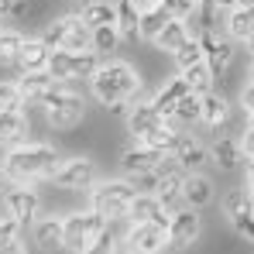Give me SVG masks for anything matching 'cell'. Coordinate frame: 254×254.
<instances>
[{
	"label": "cell",
	"instance_id": "1",
	"mask_svg": "<svg viewBox=\"0 0 254 254\" xmlns=\"http://www.w3.org/2000/svg\"><path fill=\"white\" fill-rule=\"evenodd\" d=\"M59 151L55 144L45 141H24L7 148L3 162H0V179L14 182V186H35L38 179H52V172L59 169Z\"/></svg>",
	"mask_w": 254,
	"mask_h": 254
},
{
	"label": "cell",
	"instance_id": "2",
	"mask_svg": "<svg viewBox=\"0 0 254 254\" xmlns=\"http://www.w3.org/2000/svg\"><path fill=\"white\" fill-rule=\"evenodd\" d=\"M141 72L124 62V59H107V62H100V69L89 76V89H93V96L103 103V107H110V103H130L134 96H141Z\"/></svg>",
	"mask_w": 254,
	"mask_h": 254
},
{
	"label": "cell",
	"instance_id": "3",
	"mask_svg": "<svg viewBox=\"0 0 254 254\" xmlns=\"http://www.w3.org/2000/svg\"><path fill=\"white\" fill-rule=\"evenodd\" d=\"M134 192H137V189H134L127 179H103V182L96 179V186L89 189V210H96L107 223L124 220Z\"/></svg>",
	"mask_w": 254,
	"mask_h": 254
},
{
	"label": "cell",
	"instance_id": "4",
	"mask_svg": "<svg viewBox=\"0 0 254 254\" xmlns=\"http://www.w3.org/2000/svg\"><path fill=\"white\" fill-rule=\"evenodd\" d=\"M42 114H45V124L55 127V130H72L86 121V100L79 93H72L69 86L48 93L42 100Z\"/></svg>",
	"mask_w": 254,
	"mask_h": 254
},
{
	"label": "cell",
	"instance_id": "5",
	"mask_svg": "<svg viewBox=\"0 0 254 254\" xmlns=\"http://www.w3.org/2000/svg\"><path fill=\"white\" fill-rule=\"evenodd\" d=\"M42 42L48 48H62V52H83V48H93V28L79 14H65V17H55L45 24Z\"/></svg>",
	"mask_w": 254,
	"mask_h": 254
},
{
	"label": "cell",
	"instance_id": "6",
	"mask_svg": "<svg viewBox=\"0 0 254 254\" xmlns=\"http://www.w3.org/2000/svg\"><path fill=\"white\" fill-rule=\"evenodd\" d=\"M103 230H107V220L96 210L69 213V216H62V248H69L72 254H83Z\"/></svg>",
	"mask_w": 254,
	"mask_h": 254
},
{
	"label": "cell",
	"instance_id": "7",
	"mask_svg": "<svg viewBox=\"0 0 254 254\" xmlns=\"http://www.w3.org/2000/svg\"><path fill=\"white\" fill-rule=\"evenodd\" d=\"M100 55L93 48H83V52H62V48H52L48 55V72L62 83H72V79H89L96 69H100Z\"/></svg>",
	"mask_w": 254,
	"mask_h": 254
},
{
	"label": "cell",
	"instance_id": "8",
	"mask_svg": "<svg viewBox=\"0 0 254 254\" xmlns=\"http://www.w3.org/2000/svg\"><path fill=\"white\" fill-rule=\"evenodd\" d=\"M52 179H55V186L65 189V192H89V189L96 186L100 172H96V162H93V158L72 155V158L59 162V169L52 172Z\"/></svg>",
	"mask_w": 254,
	"mask_h": 254
},
{
	"label": "cell",
	"instance_id": "9",
	"mask_svg": "<svg viewBox=\"0 0 254 254\" xmlns=\"http://www.w3.org/2000/svg\"><path fill=\"white\" fill-rule=\"evenodd\" d=\"M169 227L162 223H127L124 237H121V251L124 254H162L169 248Z\"/></svg>",
	"mask_w": 254,
	"mask_h": 254
},
{
	"label": "cell",
	"instance_id": "10",
	"mask_svg": "<svg viewBox=\"0 0 254 254\" xmlns=\"http://www.w3.org/2000/svg\"><path fill=\"white\" fill-rule=\"evenodd\" d=\"M169 251H186V248H192L196 241H199V234H203V216L199 210H192V206H186V210H175L169 216Z\"/></svg>",
	"mask_w": 254,
	"mask_h": 254
},
{
	"label": "cell",
	"instance_id": "11",
	"mask_svg": "<svg viewBox=\"0 0 254 254\" xmlns=\"http://www.w3.org/2000/svg\"><path fill=\"white\" fill-rule=\"evenodd\" d=\"M199 38V48H203V62L213 69V76H223L227 69H230V62H234V38L230 35H220L216 28L213 31H199L196 35Z\"/></svg>",
	"mask_w": 254,
	"mask_h": 254
},
{
	"label": "cell",
	"instance_id": "12",
	"mask_svg": "<svg viewBox=\"0 0 254 254\" xmlns=\"http://www.w3.org/2000/svg\"><path fill=\"white\" fill-rule=\"evenodd\" d=\"M0 210L7 213V216H14L21 227H28V223H35V220H38L42 196L35 192V186H17V189H10V192L0 199Z\"/></svg>",
	"mask_w": 254,
	"mask_h": 254
},
{
	"label": "cell",
	"instance_id": "13",
	"mask_svg": "<svg viewBox=\"0 0 254 254\" xmlns=\"http://www.w3.org/2000/svg\"><path fill=\"white\" fill-rule=\"evenodd\" d=\"M223 213L230 220V227L254 244V210H251V199H248V189H230L223 196Z\"/></svg>",
	"mask_w": 254,
	"mask_h": 254
},
{
	"label": "cell",
	"instance_id": "14",
	"mask_svg": "<svg viewBox=\"0 0 254 254\" xmlns=\"http://www.w3.org/2000/svg\"><path fill=\"white\" fill-rule=\"evenodd\" d=\"M169 216L172 213L162 206V199L155 192H134L124 220L127 223H162V227H169Z\"/></svg>",
	"mask_w": 254,
	"mask_h": 254
},
{
	"label": "cell",
	"instance_id": "15",
	"mask_svg": "<svg viewBox=\"0 0 254 254\" xmlns=\"http://www.w3.org/2000/svg\"><path fill=\"white\" fill-rule=\"evenodd\" d=\"M162 121H169V117H162V114L155 110V103H151V100H137V96H134V100L127 103L124 124H127V130H130L137 141H141L148 130H155V127L162 124Z\"/></svg>",
	"mask_w": 254,
	"mask_h": 254
},
{
	"label": "cell",
	"instance_id": "16",
	"mask_svg": "<svg viewBox=\"0 0 254 254\" xmlns=\"http://www.w3.org/2000/svg\"><path fill=\"white\" fill-rule=\"evenodd\" d=\"M162 158H165V151H158V148H151V144H130L124 155H121V169L124 175H141V172H155L162 165Z\"/></svg>",
	"mask_w": 254,
	"mask_h": 254
},
{
	"label": "cell",
	"instance_id": "17",
	"mask_svg": "<svg viewBox=\"0 0 254 254\" xmlns=\"http://www.w3.org/2000/svg\"><path fill=\"white\" fill-rule=\"evenodd\" d=\"M31 134V117L21 110H0V148H14L24 144Z\"/></svg>",
	"mask_w": 254,
	"mask_h": 254
},
{
	"label": "cell",
	"instance_id": "18",
	"mask_svg": "<svg viewBox=\"0 0 254 254\" xmlns=\"http://www.w3.org/2000/svg\"><path fill=\"white\" fill-rule=\"evenodd\" d=\"M199 121L210 127V130H220V127L230 121V100L220 89L199 93Z\"/></svg>",
	"mask_w": 254,
	"mask_h": 254
},
{
	"label": "cell",
	"instance_id": "19",
	"mask_svg": "<svg viewBox=\"0 0 254 254\" xmlns=\"http://www.w3.org/2000/svg\"><path fill=\"white\" fill-rule=\"evenodd\" d=\"M17 86H21V93H24L28 103H42L48 93H55V89H62V86H69V83L55 79L48 69H38V72H21Z\"/></svg>",
	"mask_w": 254,
	"mask_h": 254
},
{
	"label": "cell",
	"instance_id": "20",
	"mask_svg": "<svg viewBox=\"0 0 254 254\" xmlns=\"http://www.w3.org/2000/svg\"><path fill=\"white\" fill-rule=\"evenodd\" d=\"M172 158L179 162V169L182 172H199L206 162H210V148L203 144V141H196V137H179V144L172 148Z\"/></svg>",
	"mask_w": 254,
	"mask_h": 254
},
{
	"label": "cell",
	"instance_id": "21",
	"mask_svg": "<svg viewBox=\"0 0 254 254\" xmlns=\"http://www.w3.org/2000/svg\"><path fill=\"white\" fill-rule=\"evenodd\" d=\"M213 196H216V189H213V182L203 172H186V182H182V203L186 206L203 210V206L213 203Z\"/></svg>",
	"mask_w": 254,
	"mask_h": 254
},
{
	"label": "cell",
	"instance_id": "22",
	"mask_svg": "<svg viewBox=\"0 0 254 254\" xmlns=\"http://www.w3.org/2000/svg\"><path fill=\"white\" fill-rule=\"evenodd\" d=\"M48 55H52V48L42 42V35H38V38H24L21 52H17V69H21V72L48 69Z\"/></svg>",
	"mask_w": 254,
	"mask_h": 254
},
{
	"label": "cell",
	"instance_id": "23",
	"mask_svg": "<svg viewBox=\"0 0 254 254\" xmlns=\"http://www.w3.org/2000/svg\"><path fill=\"white\" fill-rule=\"evenodd\" d=\"M155 172H158L155 196L162 199V206H165V210H172L175 203H182V182H186V172H182V169H169V172L155 169Z\"/></svg>",
	"mask_w": 254,
	"mask_h": 254
},
{
	"label": "cell",
	"instance_id": "24",
	"mask_svg": "<svg viewBox=\"0 0 254 254\" xmlns=\"http://www.w3.org/2000/svg\"><path fill=\"white\" fill-rule=\"evenodd\" d=\"M186 93H192V89H189V83H186L182 76H172L169 83H162V86H158V93L151 96V103H155V110H158L162 117H172L175 103H179V100H182Z\"/></svg>",
	"mask_w": 254,
	"mask_h": 254
},
{
	"label": "cell",
	"instance_id": "25",
	"mask_svg": "<svg viewBox=\"0 0 254 254\" xmlns=\"http://www.w3.org/2000/svg\"><path fill=\"white\" fill-rule=\"evenodd\" d=\"M241 158H244V155H241V141H237V137H227V134H223V137H216V141H213L210 162L220 172H234Z\"/></svg>",
	"mask_w": 254,
	"mask_h": 254
},
{
	"label": "cell",
	"instance_id": "26",
	"mask_svg": "<svg viewBox=\"0 0 254 254\" xmlns=\"http://www.w3.org/2000/svg\"><path fill=\"white\" fill-rule=\"evenodd\" d=\"M31 241L42 248V251H52V248H62V216H38L35 220V230H31Z\"/></svg>",
	"mask_w": 254,
	"mask_h": 254
},
{
	"label": "cell",
	"instance_id": "27",
	"mask_svg": "<svg viewBox=\"0 0 254 254\" xmlns=\"http://www.w3.org/2000/svg\"><path fill=\"white\" fill-rule=\"evenodd\" d=\"M186 38H192V35H189V24H186L182 17H169V21H165V28L158 31V38H155L151 45H155L162 55H172V52L186 42Z\"/></svg>",
	"mask_w": 254,
	"mask_h": 254
},
{
	"label": "cell",
	"instance_id": "28",
	"mask_svg": "<svg viewBox=\"0 0 254 254\" xmlns=\"http://www.w3.org/2000/svg\"><path fill=\"white\" fill-rule=\"evenodd\" d=\"M227 35H230L234 42H248V38H251L254 35V3L227 10Z\"/></svg>",
	"mask_w": 254,
	"mask_h": 254
},
{
	"label": "cell",
	"instance_id": "29",
	"mask_svg": "<svg viewBox=\"0 0 254 254\" xmlns=\"http://www.w3.org/2000/svg\"><path fill=\"white\" fill-rule=\"evenodd\" d=\"M172 14L162 7V3H151L148 10H141V17H137V38H144V42H155L158 38V31L165 28V21H169Z\"/></svg>",
	"mask_w": 254,
	"mask_h": 254
},
{
	"label": "cell",
	"instance_id": "30",
	"mask_svg": "<svg viewBox=\"0 0 254 254\" xmlns=\"http://www.w3.org/2000/svg\"><path fill=\"white\" fill-rule=\"evenodd\" d=\"M79 17H83L89 28H103V24H117V10H114V0H89L79 3Z\"/></svg>",
	"mask_w": 254,
	"mask_h": 254
},
{
	"label": "cell",
	"instance_id": "31",
	"mask_svg": "<svg viewBox=\"0 0 254 254\" xmlns=\"http://www.w3.org/2000/svg\"><path fill=\"white\" fill-rule=\"evenodd\" d=\"M179 127L172 124V121H162V124L155 127V130H148L144 137H141V144H151V148H158V151H165V155H172V148L179 144Z\"/></svg>",
	"mask_w": 254,
	"mask_h": 254
},
{
	"label": "cell",
	"instance_id": "32",
	"mask_svg": "<svg viewBox=\"0 0 254 254\" xmlns=\"http://www.w3.org/2000/svg\"><path fill=\"white\" fill-rule=\"evenodd\" d=\"M179 76L189 83L192 93H206V89H213V79H216V76H213V69L203 62V59H199V62H192V65H182V69H179Z\"/></svg>",
	"mask_w": 254,
	"mask_h": 254
},
{
	"label": "cell",
	"instance_id": "33",
	"mask_svg": "<svg viewBox=\"0 0 254 254\" xmlns=\"http://www.w3.org/2000/svg\"><path fill=\"white\" fill-rule=\"evenodd\" d=\"M114 10H117V31H121V38H137V17H141V10L130 3V0H114Z\"/></svg>",
	"mask_w": 254,
	"mask_h": 254
},
{
	"label": "cell",
	"instance_id": "34",
	"mask_svg": "<svg viewBox=\"0 0 254 254\" xmlns=\"http://www.w3.org/2000/svg\"><path fill=\"white\" fill-rule=\"evenodd\" d=\"M24 45V35L14 31V28H0V69L7 65H17V52Z\"/></svg>",
	"mask_w": 254,
	"mask_h": 254
},
{
	"label": "cell",
	"instance_id": "35",
	"mask_svg": "<svg viewBox=\"0 0 254 254\" xmlns=\"http://www.w3.org/2000/svg\"><path fill=\"white\" fill-rule=\"evenodd\" d=\"M172 124H199V93H186L169 117Z\"/></svg>",
	"mask_w": 254,
	"mask_h": 254
},
{
	"label": "cell",
	"instance_id": "36",
	"mask_svg": "<svg viewBox=\"0 0 254 254\" xmlns=\"http://www.w3.org/2000/svg\"><path fill=\"white\" fill-rule=\"evenodd\" d=\"M117 45H121V31H117V24L93 28V52H96L100 59L110 55V52H117Z\"/></svg>",
	"mask_w": 254,
	"mask_h": 254
},
{
	"label": "cell",
	"instance_id": "37",
	"mask_svg": "<svg viewBox=\"0 0 254 254\" xmlns=\"http://www.w3.org/2000/svg\"><path fill=\"white\" fill-rule=\"evenodd\" d=\"M28 100L21 93L17 79H0V110H21Z\"/></svg>",
	"mask_w": 254,
	"mask_h": 254
},
{
	"label": "cell",
	"instance_id": "38",
	"mask_svg": "<svg viewBox=\"0 0 254 254\" xmlns=\"http://www.w3.org/2000/svg\"><path fill=\"white\" fill-rule=\"evenodd\" d=\"M172 59H175V65L182 69V65H192V62H199L203 59V48H199V38L192 35V38H186V42L179 45L175 52H172Z\"/></svg>",
	"mask_w": 254,
	"mask_h": 254
},
{
	"label": "cell",
	"instance_id": "39",
	"mask_svg": "<svg viewBox=\"0 0 254 254\" xmlns=\"http://www.w3.org/2000/svg\"><path fill=\"white\" fill-rule=\"evenodd\" d=\"M83 254H121V241H117V234L110 230V223H107V230H103Z\"/></svg>",
	"mask_w": 254,
	"mask_h": 254
},
{
	"label": "cell",
	"instance_id": "40",
	"mask_svg": "<svg viewBox=\"0 0 254 254\" xmlns=\"http://www.w3.org/2000/svg\"><path fill=\"white\" fill-rule=\"evenodd\" d=\"M158 3L169 10L172 17H182V21H186V17H189V14L199 7V0H158Z\"/></svg>",
	"mask_w": 254,
	"mask_h": 254
},
{
	"label": "cell",
	"instance_id": "41",
	"mask_svg": "<svg viewBox=\"0 0 254 254\" xmlns=\"http://www.w3.org/2000/svg\"><path fill=\"white\" fill-rule=\"evenodd\" d=\"M14 237H21V223H17L14 216L3 213V216H0V248H7Z\"/></svg>",
	"mask_w": 254,
	"mask_h": 254
},
{
	"label": "cell",
	"instance_id": "42",
	"mask_svg": "<svg viewBox=\"0 0 254 254\" xmlns=\"http://www.w3.org/2000/svg\"><path fill=\"white\" fill-rule=\"evenodd\" d=\"M127 182L137 189V192H155L158 186V172H141V175H127Z\"/></svg>",
	"mask_w": 254,
	"mask_h": 254
},
{
	"label": "cell",
	"instance_id": "43",
	"mask_svg": "<svg viewBox=\"0 0 254 254\" xmlns=\"http://www.w3.org/2000/svg\"><path fill=\"white\" fill-rule=\"evenodd\" d=\"M237 141H241V155L244 158H254V127H244Z\"/></svg>",
	"mask_w": 254,
	"mask_h": 254
},
{
	"label": "cell",
	"instance_id": "44",
	"mask_svg": "<svg viewBox=\"0 0 254 254\" xmlns=\"http://www.w3.org/2000/svg\"><path fill=\"white\" fill-rule=\"evenodd\" d=\"M0 254H31V248H28V241H21V237H14L7 248H0Z\"/></svg>",
	"mask_w": 254,
	"mask_h": 254
},
{
	"label": "cell",
	"instance_id": "45",
	"mask_svg": "<svg viewBox=\"0 0 254 254\" xmlns=\"http://www.w3.org/2000/svg\"><path fill=\"white\" fill-rule=\"evenodd\" d=\"M241 107H244V114H248V110H254V79L241 89Z\"/></svg>",
	"mask_w": 254,
	"mask_h": 254
},
{
	"label": "cell",
	"instance_id": "46",
	"mask_svg": "<svg viewBox=\"0 0 254 254\" xmlns=\"http://www.w3.org/2000/svg\"><path fill=\"white\" fill-rule=\"evenodd\" d=\"M248 3H254V0H216L220 10H234V7H248Z\"/></svg>",
	"mask_w": 254,
	"mask_h": 254
},
{
	"label": "cell",
	"instance_id": "47",
	"mask_svg": "<svg viewBox=\"0 0 254 254\" xmlns=\"http://www.w3.org/2000/svg\"><path fill=\"white\" fill-rule=\"evenodd\" d=\"M10 7H14V0H0V17H7V14H10Z\"/></svg>",
	"mask_w": 254,
	"mask_h": 254
},
{
	"label": "cell",
	"instance_id": "48",
	"mask_svg": "<svg viewBox=\"0 0 254 254\" xmlns=\"http://www.w3.org/2000/svg\"><path fill=\"white\" fill-rule=\"evenodd\" d=\"M130 3H134V7H137V10H148V7H151V3H155V0H130Z\"/></svg>",
	"mask_w": 254,
	"mask_h": 254
},
{
	"label": "cell",
	"instance_id": "49",
	"mask_svg": "<svg viewBox=\"0 0 254 254\" xmlns=\"http://www.w3.org/2000/svg\"><path fill=\"white\" fill-rule=\"evenodd\" d=\"M248 127H254V110H248Z\"/></svg>",
	"mask_w": 254,
	"mask_h": 254
},
{
	"label": "cell",
	"instance_id": "50",
	"mask_svg": "<svg viewBox=\"0 0 254 254\" xmlns=\"http://www.w3.org/2000/svg\"><path fill=\"white\" fill-rule=\"evenodd\" d=\"M244 45H248V52H254V35H251V38H248Z\"/></svg>",
	"mask_w": 254,
	"mask_h": 254
},
{
	"label": "cell",
	"instance_id": "51",
	"mask_svg": "<svg viewBox=\"0 0 254 254\" xmlns=\"http://www.w3.org/2000/svg\"><path fill=\"white\" fill-rule=\"evenodd\" d=\"M251 79H254V55H251Z\"/></svg>",
	"mask_w": 254,
	"mask_h": 254
},
{
	"label": "cell",
	"instance_id": "52",
	"mask_svg": "<svg viewBox=\"0 0 254 254\" xmlns=\"http://www.w3.org/2000/svg\"><path fill=\"white\" fill-rule=\"evenodd\" d=\"M72 3H89V0H72Z\"/></svg>",
	"mask_w": 254,
	"mask_h": 254
}]
</instances>
